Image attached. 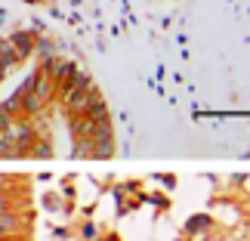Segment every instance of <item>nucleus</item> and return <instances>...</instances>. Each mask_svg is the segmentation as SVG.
Listing matches in <instances>:
<instances>
[{
	"label": "nucleus",
	"mask_w": 250,
	"mask_h": 241,
	"mask_svg": "<svg viewBox=\"0 0 250 241\" xmlns=\"http://www.w3.org/2000/svg\"><path fill=\"white\" fill-rule=\"evenodd\" d=\"M74 68H78V65H74V62H68V59H62V56H53V59H43V74H46V78H50L56 87H59L65 78H68V74L74 71Z\"/></svg>",
	"instance_id": "obj_1"
},
{
	"label": "nucleus",
	"mask_w": 250,
	"mask_h": 241,
	"mask_svg": "<svg viewBox=\"0 0 250 241\" xmlns=\"http://www.w3.org/2000/svg\"><path fill=\"white\" fill-rule=\"evenodd\" d=\"M34 41H37L34 31H13V34H9V44H13V50H16L19 59H25V56L34 53Z\"/></svg>",
	"instance_id": "obj_2"
},
{
	"label": "nucleus",
	"mask_w": 250,
	"mask_h": 241,
	"mask_svg": "<svg viewBox=\"0 0 250 241\" xmlns=\"http://www.w3.org/2000/svg\"><path fill=\"white\" fill-rule=\"evenodd\" d=\"M68 130H71L74 142H78V139H93L96 124L86 118V114H68Z\"/></svg>",
	"instance_id": "obj_3"
},
{
	"label": "nucleus",
	"mask_w": 250,
	"mask_h": 241,
	"mask_svg": "<svg viewBox=\"0 0 250 241\" xmlns=\"http://www.w3.org/2000/svg\"><path fill=\"white\" fill-rule=\"evenodd\" d=\"M19 229H22V219H19L13 210H3V214H0V238L16 235Z\"/></svg>",
	"instance_id": "obj_4"
},
{
	"label": "nucleus",
	"mask_w": 250,
	"mask_h": 241,
	"mask_svg": "<svg viewBox=\"0 0 250 241\" xmlns=\"http://www.w3.org/2000/svg\"><path fill=\"white\" fill-rule=\"evenodd\" d=\"M210 214H198V217H191V219H186V232L188 235H198V232H204V229H210Z\"/></svg>",
	"instance_id": "obj_5"
},
{
	"label": "nucleus",
	"mask_w": 250,
	"mask_h": 241,
	"mask_svg": "<svg viewBox=\"0 0 250 241\" xmlns=\"http://www.w3.org/2000/svg\"><path fill=\"white\" fill-rule=\"evenodd\" d=\"M16 62H19V56L13 50V44H9V37H6V41H0V68H13Z\"/></svg>",
	"instance_id": "obj_6"
},
{
	"label": "nucleus",
	"mask_w": 250,
	"mask_h": 241,
	"mask_svg": "<svg viewBox=\"0 0 250 241\" xmlns=\"http://www.w3.org/2000/svg\"><path fill=\"white\" fill-rule=\"evenodd\" d=\"M34 53H41L43 59H53V56H59V46H56L50 37H37V41H34Z\"/></svg>",
	"instance_id": "obj_7"
},
{
	"label": "nucleus",
	"mask_w": 250,
	"mask_h": 241,
	"mask_svg": "<svg viewBox=\"0 0 250 241\" xmlns=\"http://www.w3.org/2000/svg\"><path fill=\"white\" fill-rule=\"evenodd\" d=\"M0 111H3V114H9V118L22 111V90H16L13 96H9V99H3V102H0Z\"/></svg>",
	"instance_id": "obj_8"
},
{
	"label": "nucleus",
	"mask_w": 250,
	"mask_h": 241,
	"mask_svg": "<svg viewBox=\"0 0 250 241\" xmlns=\"http://www.w3.org/2000/svg\"><path fill=\"white\" fill-rule=\"evenodd\" d=\"M81 235H83L86 241H93V238H96V226H93V223H86V226H81Z\"/></svg>",
	"instance_id": "obj_9"
},
{
	"label": "nucleus",
	"mask_w": 250,
	"mask_h": 241,
	"mask_svg": "<svg viewBox=\"0 0 250 241\" xmlns=\"http://www.w3.org/2000/svg\"><path fill=\"white\" fill-rule=\"evenodd\" d=\"M9 121H13V118H9V114H3V111H0V133H3V130L9 127Z\"/></svg>",
	"instance_id": "obj_10"
},
{
	"label": "nucleus",
	"mask_w": 250,
	"mask_h": 241,
	"mask_svg": "<svg viewBox=\"0 0 250 241\" xmlns=\"http://www.w3.org/2000/svg\"><path fill=\"white\" fill-rule=\"evenodd\" d=\"M161 182H164L167 189H173V186H176V179H173V176H161Z\"/></svg>",
	"instance_id": "obj_11"
},
{
	"label": "nucleus",
	"mask_w": 250,
	"mask_h": 241,
	"mask_svg": "<svg viewBox=\"0 0 250 241\" xmlns=\"http://www.w3.org/2000/svg\"><path fill=\"white\" fill-rule=\"evenodd\" d=\"M3 210H9V201H6V195H0V214Z\"/></svg>",
	"instance_id": "obj_12"
},
{
	"label": "nucleus",
	"mask_w": 250,
	"mask_h": 241,
	"mask_svg": "<svg viewBox=\"0 0 250 241\" xmlns=\"http://www.w3.org/2000/svg\"><path fill=\"white\" fill-rule=\"evenodd\" d=\"M0 195H6V192H3V176H0Z\"/></svg>",
	"instance_id": "obj_13"
},
{
	"label": "nucleus",
	"mask_w": 250,
	"mask_h": 241,
	"mask_svg": "<svg viewBox=\"0 0 250 241\" xmlns=\"http://www.w3.org/2000/svg\"><path fill=\"white\" fill-rule=\"evenodd\" d=\"M105 241H118V238H114V235H111V238H105Z\"/></svg>",
	"instance_id": "obj_14"
}]
</instances>
